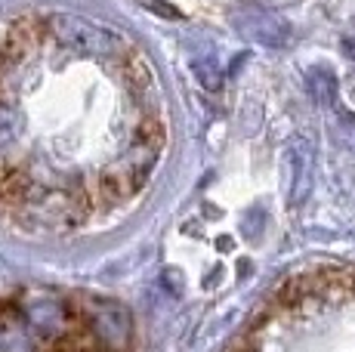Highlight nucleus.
Returning <instances> with one entry per match:
<instances>
[{
  "mask_svg": "<svg viewBox=\"0 0 355 352\" xmlns=\"http://www.w3.org/2000/svg\"><path fill=\"white\" fill-rule=\"evenodd\" d=\"M46 28L59 44L68 46L71 53H78V56L118 59L124 53V37L102 28L96 22H87V19L74 16V12H53L46 19Z\"/></svg>",
  "mask_w": 355,
  "mask_h": 352,
  "instance_id": "f257e3e1",
  "label": "nucleus"
},
{
  "mask_svg": "<svg viewBox=\"0 0 355 352\" xmlns=\"http://www.w3.org/2000/svg\"><path fill=\"white\" fill-rule=\"evenodd\" d=\"M87 331L93 334L99 352H124L133 337V318L121 303L105 297H87L84 300Z\"/></svg>",
  "mask_w": 355,
  "mask_h": 352,
  "instance_id": "f03ea898",
  "label": "nucleus"
},
{
  "mask_svg": "<svg viewBox=\"0 0 355 352\" xmlns=\"http://www.w3.org/2000/svg\"><path fill=\"white\" fill-rule=\"evenodd\" d=\"M229 22L238 35H244L259 46H269V50H284L293 37L291 25L284 22L282 16H275V12H269V10H257V6L235 10L229 16Z\"/></svg>",
  "mask_w": 355,
  "mask_h": 352,
  "instance_id": "7ed1b4c3",
  "label": "nucleus"
},
{
  "mask_svg": "<svg viewBox=\"0 0 355 352\" xmlns=\"http://www.w3.org/2000/svg\"><path fill=\"white\" fill-rule=\"evenodd\" d=\"M284 164H288V204L300 207L312 192V167H315V152L303 137L291 139L288 152H284Z\"/></svg>",
  "mask_w": 355,
  "mask_h": 352,
  "instance_id": "20e7f679",
  "label": "nucleus"
},
{
  "mask_svg": "<svg viewBox=\"0 0 355 352\" xmlns=\"http://www.w3.org/2000/svg\"><path fill=\"white\" fill-rule=\"evenodd\" d=\"M318 300H355V266H327L312 272Z\"/></svg>",
  "mask_w": 355,
  "mask_h": 352,
  "instance_id": "39448f33",
  "label": "nucleus"
},
{
  "mask_svg": "<svg viewBox=\"0 0 355 352\" xmlns=\"http://www.w3.org/2000/svg\"><path fill=\"white\" fill-rule=\"evenodd\" d=\"M28 322H31V328L37 331V334L56 337V334H62V331L68 328V309L56 300V297H44V300H37L28 309Z\"/></svg>",
  "mask_w": 355,
  "mask_h": 352,
  "instance_id": "423d86ee",
  "label": "nucleus"
},
{
  "mask_svg": "<svg viewBox=\"0 0 355 352\" xmlns=\"http://www.w3.org/2000/svg\"><path fill=\"white\" fill-rule=\"evenodd\" d=\"M306 87H309V96L315 99V105L322 108H337V78H334L331 69H324V65H315L309 74H306Z\"/></svg>",
  "mask_w": 355,
  "mask_h": 352,
  "instance_id": "0eeeda50",
  "label": "nucleus"
},
{
  "mask_svg": "<svg viewBox=\"0 0 355 352\" xmlns=\"http://www.w3.org/2000/svg\"><path fill=\"white\" fill-rule=\"evenodd\" d=\"M192 71L204 90H220L223 87V69H220V62H216V56H210V53L192 59Z\"/></svg>",
  "mask_w": 355,
  "mask_h": 352,
  "instance_id": "6e6552de",
  "label": "nucleus"
},
{
  "mask_svg": "<svg viewBox=\"0 0 355 352\" xmlns=\"http://www.w3.org/2000/svg\"><path fill=\"white\" fill-rule=\"evenodd\" d=\"M16 139H19V114L10 105L0 103V158L16 146Z\"/></svg>",
  "mask_w": 355,
  "mask_h": 352,
  "instance_id": "1a4fd4ad",
  "label": "nucleus"
},
{
  "mask_svg": "<svg viewBox=\"0 0 355 352\" xmlns=\"http://www.w3.org/2000/svg\"><path fill=\"white\" fill-rule=\"evenodd\" d=\"M337 121L343 127V137H346V146L355 152V114H349L346 108H337Z\"/></svg>",
  "mask_w": 355,
  "mask_h": 352,
  "instance_id": "9d476101",
  "label": "nucleus"
},
{
  "mask_svg": "<svg viewBox=\"0 0 355 352\" xmlns=\"http://www.w3.org/2000/svg\"><path fill=\"white\" fill-rule=\"evenodd\" d=\"M142 3L152 6V12H158V16H167V19H182V12L176 10L173 3H167V0H142Z\"/></svg>",
  "mask_w": 355,
  "mask_h": 352,
  "instance_id": "9b49d317",
  "label": "nucleus"
}]
</instances>
